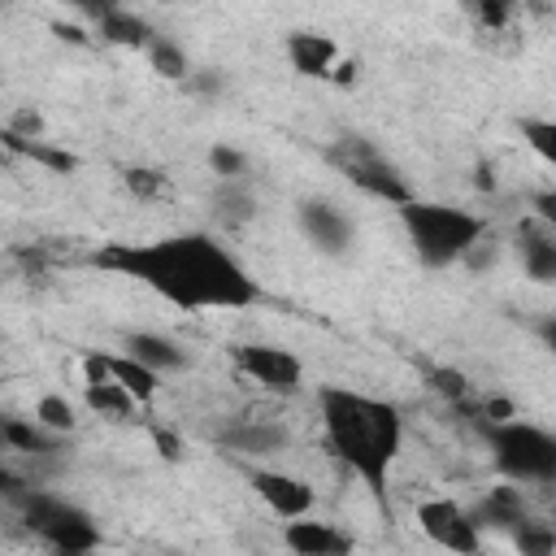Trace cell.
<instances>
[{"label":"cell","mask_w":556,"mask_h":556,"mask_svg":"<svg viewBox=\"0 0 556 556\" xmlns=\"http://www.w3.org/2000/svg\"><path fill=\"white\" fill-rule=\"evenodd\" d=\"M230 361L239 374H248L256 387L274 395H295L304 387V361L278 343H235Z\"/></svg>","instance_id":"6"},{"label":"cell","mask_w":556,"mask_h":556,"mask_svg":"<svg viewBox=\"0 0 556 556\" xmlns=\"http://www.w3.org/2000/svg\"><path fill=\"white\" fill-rule=\"evenodd\" d=\"M473 521L482 526V530H504L508 539L530 521V508H526V500H521V491L517 486H495L491 495H482V504L473 508Z\"/></svg>","instance_id":"15"},{"label":"cell","mask_w":556,"mask_h":556,"mask_svg":"<svg viewBox=\"0 0 556 556\" xmlns=\"http://www.w3.org/2000/svg\"><path fill=\"white\" fill-rule=\"evenodd\" d=\"M4 443L13 447V452H30V456H52V452H61L65 447V434H52V430H43L35 417L30 421H22V417H4Z\"/></svg>","instance_id":"19"},{"label":"cell","mask_w":556,"mask_h":556,"mask_svg":"<svg viewBox=\"0 0 556 556\" xmlns=\"http://www.w3.org/2000/svg\"><path fill=\"white\" fill-rule=\"evenodd\" d=\"M517 256H521V269H526L530 282L556 287V235H547V230H521L517 235Z\"/></svg>","instance_id":"17"},{"label":"cell","mask_w":556,"mask_h":556,"mask_svg":"<svg viewBox=\"0 0 556 556\" xmlns=\"http://www.w3.org/2000/svg\"><path fill=\"white\" fill-rule=\"evenodd\" d=\"M473 13H478V22H486V26H504V22H508V4H473Z\"/></svg>","instance_id":"30"},{"label":"cell","mask_w":556,"mask_h":556,"mask_svg":"<svg viewBox=\"0 0 556 556\" xmlns=\"http://www.w3.org/2000/svg\"><path fill=\"white\" fill-rule=\"evenodd\" d=\"M213 204H217V222H226V226H243V222L256 213L252 191H243L239 182H226V187L213 195Z\"/></svg>","instance_id":"20"},{"label":"cell","mask_w":556,"mask_h":556,"mask_svg":"<svg viewBox=\"0 0 556 556\" xmlns=\"http://www.w3.org/2000/svg\"><path fill=\"white\" fill-rule=\"evenodd\" d=\"M400 222L413 243V256L426 269H447V265L465 261L482 243V230H486V222L478 213L439 204V200H417V195L408 204H400Z\"/></svg>","instance_id":"3"},{"label":"cell","mask_w":556,"mask_h":556,"mask_svg":"<svg viewBox=\"0 0 556 556\" xmlns=\"http://www.w3.org/2000/svg\"><path fill=\"white\" fill-rule=\"evenodd\" d=\"M208 165H213V174H222L226 182H235V178L248 174V156H243L239 148H226V143H213V148H208Z\"/></svg>","instance_id":"26"},{"label":"cell","mask_w":556,"mask_h":556,"mask_svg":"<svg viewBox=\"0 0 556 556\" xmlns=\"http://www.w3.org/2000/svg\"><path fill=\"white\" fill-rule=\"evenodd\" d=\"M530 208L539 213V222H543V226H552V230H556V191H534V195H530Z\"/></svg>","instance_id":"29"},{"label":"cell","mask_w":556,"mask_h":556,"mask_svg":"<svg viewBox=\"0 0 556 556\" xmlns=\"http://www.w3.org/2000/svg\"><path fill=\"white\" fill-rule=\"evenodd\" d=\"M517 130H521V139L530 143L534 156H543L547 165H556V117H521Z\"/></svg>","instance_id":"22"},{"label":"cell","mask_w":556,"mask_h":556,"mask_svg":"<svg viewBox=\"0 0 556 556\" xmlns=\"http://www.w3.org/2000/svg\"><path fill=\"white\" fill-rule=\"evenodd\" d=\"M430 387H434L439 395H447V400H465V391H469V382H465L460 369H434V374H430Z\"/></svg>","instance_id":"27"},{"label":"cell","mask_w":556,"mask_h":556,"mask_svg":"<svg viewBox=\"0 0 556 556\" xmlns=\"http://www.w3.org/2000/svg\"><path fill=\"white\" fill-rule=\"evenodd\" d=\"M343 169H348V178H352L361 191H369V195H382V200H391V204H408V200H413L404 174H400L391 161H382L374 148H365V143H356V148L343 156Z\"/></svg>","instance_id":"9"},{"label":"cell","mask_w":556,"mask_h":556,"mask_svg":"<svg viewBox=\"0 0 556 556\" xmlns=\"http://www.w3.org/2000/svg\"><path fill=\"white\" fill-rule=\"evenodd\" d=\"M156 443H161V456H169V460H174V456H182V443H178L169 430H156Z\"/></svg>","instance_id":"31"},{"label":"cell","mask_w":556,"mask_h":556,"mask_svg":"<svg viewBox=\"0 0 556 556\" xmlns=\"http://www.w3.org/2000/svg\"><path fill=\"white\" fill-rule=\"evenodd\" d=\"M317 408H321L326 447L339 456V465H348V473L365 482V491L382 504V513H391L387 486H391V469L404 447L400 408L391 400H374L352 387H321Z\"/></svg>","instance_id":"2"},{"label":"cell","mask_w":556,"mask_h":556,"mask_svg":"<svg viewBox=\"0 0 556 556\" xmlns=\"http://www.w3.org/2000/svg\"><path fill=\"white\" fill-rule=\"evenodd\" d=\"M222 447L230 452H248V456H265L287 447V430L274 421H235L230 430H222Z\"/></svg>","instance_id":"18"},{"label":"cell","mask_w":556,"mask_h":556,"mask_svg":"<svg viewBox=\"0 0 556 556\" xmlns=\"http://www.w3.org/2000/svg\"><path fill=\"white\" fill-rule=\"evenodd\" d=\"M35 421L43 426V430H52V434H70L74 430V404L65 400V395H39V404H35Z\"/></svg>","instance_id":"23"},{"label":"cell","mask_w":556,"mask_h":556,"mask_svg":"<svg viewBox=\"0 0 556 556\" xmlns=\"http://www.w3.org/2000/svg\"><path fill=\"white\" fill-rule=\"evenodd\" d=\"M539 339L556 352V317H543V321H539Z\"/></svg>","instance_id":"32"},{"label":"cell","mask_w":556,"mask_h":556,"mask_svg":"<svg viewBox=\"0 0 556 556\" xmlns=\"http://www.w3.org/2000/svg\"><path fill=\"white\" fill-rule=\"evenodd\" d=\"M126 187H130V195H156L161 187H165V178L156 174V169H126Z\"/></svg>","instance_id":"28"},{"label":"cell","mask_w":556,"mask_h":556,"mask_svg":"<svg viewBox=\"0 0 556 556\" xmlns=\"http://www.w3.org/2000/svg\"><path fill=\"white\" fill-rule=\"evenodd\" d=\"M513 543L521 556H556V530L547 521H534V517L513 534Z\"/></svg>","instance_id":"24"},{"label":"cell","mask_w":556,"mask_h":556,"mask_svg":"<svg viewBox=\"0 0 556 556\" xmlns=\"http://www.w3.org/2000/svg\"><path fill=\"white\" fill-rule=\"evenodd\" d=\"M282 48H287V61L300 78H334L339 65H343L339 43L321 30H291Z\"/></svg>","instance_id":"11"},{"label":"cell","mask_w":556,"mask_h":556,"mask_svg":"<svg viewBox=\"0 0 556 556\" xmlns=\"http://www.w3.org/2000/svg\"><path fill=\"white\" fill-rule=\"evenodd\" d=\"M248 486L265 500V508L282 521H300V517H313V486L295 473H282V469H252L248 473Z\"/></svg>","instance_id":"8"},{"label":"cell","mask_w":556,"mask_h":556,"mask_svg":"<svg viewBox=\"0 0 556 556\" xmlns=\"http://www.w3.org/2000/svg\"><path fill=\"white\" fill-rule=\"evenodd\" d=\"M148 61H152V70H156L161 78H187V52H182L174 39H165V35L148 48Z\"/></svg>","instance_id":"25"},{"label":"cell","mask_w":556,"mask_h":556,"mask_svg":"<svg viewBox=\"0 0 556 556\" xmlns=\"http://www.w3.org/2000/svg\"><path fill=\"white\" fill-rule=\"evenodd\" d=\"M87 13H96V30L109 39V43H122V48H152L161 35L152 30V22L148 17H139V13H130V9H113V4H104V9H87Z\"/></svg>","instance_id":"14"},{"label":"cell","mask_w":556,"mask_h":556,"mask_svg":"<svg viewBox=\"0 0 556 556\" xmlns=\"http://www.w3.org/2000/svg\"><path fill=\"white\" fill-rule=\"evenodd\" d=\"M282 543L295 552V556H352V534H343L339 526L330 521H313V517H300V521H287L282 526Z\"/></svg>","instance_id":"13"},{"label":"cell","mask_w":556,"mask_h":556,"mask_svg":"<svg viewBox=\"0 0 556 556\" xmlns=\"http://www.w3.org/2000/svg\"><path fill=\"white\" fill-rule=\"evenodd\" d=\"M83 374L87 378H104V382H117L135 404H148L152 395H156V378L161 374H152L148 365H139L135 356H126V352H87L83 356Z\"/></svg>","instance_id":"10"},{"label":"cell","mask_w":556,"mask_h":556,"mask_svg":"<svg viewBox=\"0 0 556 556\" xmlns=\"http://www.w3.org/2000/svg\"><path fill=\"white\" fill-rule=\"evenodd\" d=\"M486 447L508 482H556V434L530 421L486 426Z\"/></svg>","instance_id":"4"},{"label":"cell","mask_w":556,"mask_h":556,"mask_svg":"<svg viewBox=\"0 0 556 556\" xmlns=\"http://www.w3.org/2000/svg\"><path fill=\"white\" fill-rule=\"evenodd\" d=\"M78 556H96V552H78Z\"/></svg>","instance_id":"33"},{"label":"cell","mask_w":556,"mask_h":556,"mask_svg":"<svg viewBox=\"0 0 556 556\" xmlns=\"http://www.w3.org/2000/svg\"><path fill=\"white\" fill-rule=\"evenodd\" d=\"M126 356H135L139 365H148L152 374H169V369H187V352L174 343V339H165V334H156V330H135V334H126Z\"/></svg>","instance_id":"16"},{"label":"cell","mask_w":556,"mask_h":556,"mask_svg":"<svg viewBox=\"0 0 556 556\" xmlns=\"http://www.w3.org/2000/svg\"><path fill=\"white\" fill-rule=\"evenodd\" d=\"M300 230L326 256H339V252L352 248V222L334 204H326V200H304L300 204Z\"/></svg>","instance_id":"12"},{"label":"cell","mask_w":556,"mask_h":556,"mask_svg":"<svg viewBox=\"0 0 556 556\" xmlns=\"http://www.w3.org/2000/svg\"><path fill=\"white\" fill-rule=\"evenodd\" d=\"M22 521L35 539H43L56 556H78V552H96L100 547V530L91 521L87 508L52 495V491H26L17 500Z\"/></svg>","instance_id":"5"},{"label":"cell","mask_w":556,"mask_h":556,"mask_svg":"<svg viewBox=\"0 0 556 556\" xmlns=\"http://www.w3.org/2000/svg\"><path fill=\"white\" fill-rule=\"evenodd\" d=\"M91 261L100 269L135 278L139 287H148L182 313L252 308L261 300V282L252 278V269L208 230H182L152 243H113L100 248Z\"/></svg>","instance_id":"1"},{"label":"cell","mask_w":556,"mask_h":556,"mask_svg":"<svg viewBox=\"0 0 556 556\" xmlns=\"http://www.w3.org/2000/svg\"><path fill=\"white\" fill-rule=\"evenodd\" d=\"M87 404L96 413H109V417H126L135 408V400L117 382H104V378H87Z\"/></svg>","instance_id":"21"},{"label":"cell","mask_w":556,"mask_h":556,"mask_svg":"<svg viewBox=\"0 0 556 556\" xmlns=\"http://www.w3.org/2000/svg\"><path fill=\"white\" fill-rule=\"evenodd\" d=\"M417 526L434 547H443L452 556H478L482 552V526L473 521V513H465L452 500H426L417 508Z\"/></svg>","instance_id":"7"}]
</instances>
